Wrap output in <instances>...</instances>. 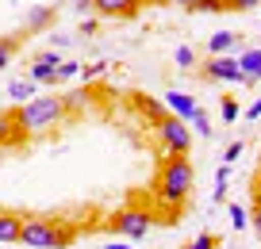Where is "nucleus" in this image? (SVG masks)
Masks as SVG:
<instances>
[{"mask_svg":"<svg viewBox=\"0 0 261 249\" xmlns=\"http://www.w3.org/2000/svg\"><path fill=\"white\" fill-rule=\"evenodd\" d=\"M58 65H62V58H58L54 50H42V54H35L27 77H31L35 85H54V80H58Z\"/></svg>","mask_w":261,"mask_h":249,"instance_id":"7","label":"nucleus"},{"mask_svg":"<svg viewBox=\"0 0 261 249\" xmlns=\"http://www.w3.org/2000/svg\"><path fill=\"white\" fill-rule=\"evenodd\" d=\"M50 23H54V4H35V8L23 12V31H31V35L46 31Z\"/></svg>","mask_w":261,"mask_h":249,"instance_id":"9","label":"nucleus"},{"mask_svg":"<svg viewBox=\"0 0 261 249\" xmlns=\"http://www.w3.org/2000/svg\"><path fill=\"white\" fill-rule=\"evenodd\" d=\"M100 73H104V62H100V65H92V69H85V80H92V77H100Z\"/></svg>","mask_w":261,"mask_h":249,"instance_id":"30","label":"nucleus"},{"mask_svg":"<svg viewBox=\"0 0 261 249\" xmlns=\"http://www.w3.org/2000/svg\"><path fill=\"white\" fill-rule=\"evenodd\" d=\"M223 119H227V123L238 119V104H234V100H223Z\"/></svg>","mask_w":261,"mask_h":249,"instance_id":"24","label":"nucleus"},{"mask_svg":"<svg viewBox=\"0 0 261 249\" xmlns=\"http://www.w3.org/2000/svg\"><path fill=\"white\" fill-rule=\"evenodd\" d=\"M204 73H207L212 80H223V85H257L253 77H246V73H242V65H238V58H230V54L212 58Z\"/></svg>","mask_w":261,"mask_h":249,"instance_id":"4","label":"nucleus"},{"mask_svg":"<svg viewBox=\"0 0 261 249\" xmlns=\"http://www.w3.org/2000/svg\"><path fill=\"white\" fill-rule=\"evenodd\" d=\"M238 65H242L246 77L261 80V46H257V50H242V54H238Z\"/></svg>","mask_w":261,"mask_h":249,"instance_id":"13","label":"nucleus"},{"mask_svg":"<svg viewBox=\"0 0 261 249\" xmlns=\"http://www.w3.org/2000/svg\"><path fill=\"white\" fill-rule=\"evenodd\" d=\"M250 226H253V234H257V241H261V207L250 215Z\"/></svg>","mask_w":261,"mask_h":249,"instance_id":"28","label":"nucleus"},{"mask_svg":"<svg viewBox=\"0 0 261 249\" xmlns=\"http://www.w3.org/2000/svg\"><path fill=\"white\" fill-rule=\"evenodd\" d=\"M242 150H246V146H242V138H234V142H230L227 150H223V165H238V157H242Z\"/></svg>","mask_w":261,"mask_h":249,"instance_id":"20","label":"nucleus"},{"mask_svg":"<svg viewBox=\"0 0 261 249\" xmlns=\"http://www.w3.org/2000/svg\"><path fill=\"white\" fill-rule=\"evenodd\" d=\"M12 134H19L16 112H0V142H4V138H12Z\"/></svg>","mask_w":261,"mask_h":249,"instance_id":"17","label":"nucleus"},{"mask_svg":"<svg viewBox=\"0 0 261 249\" xmlns=\"http://www.w3.org/2000/svg\"><path fill=\"white\" fill-rule=\"evenodd\" d=\"M150 226H154L150 211H135V207H127V211H119V215H115V230H119L123 238H130V241L146 238Z\"/></svg>","mask_w":261,"mask_h":249,"instance_id":"5","label":"nucleus"},{"mask_svg":"<svg viewBox=\"0 0 261 249\" xmlns=\"http://www.w3.org/2000/svg\"><path fill=\"white\" fill-rule=\"evenodd\" d=\"M234 12H250V8H261V0H230Z\"/></svg>","mask_w":261,"mask_h":249,"instance_id":"25","label":"nucleus"},{"mask_svg":"<svg viewBox=\"0 0 261 249\" xmlns=\"http://www.w3.org/2000/svg\"><path fill=\"white\" fill-rule=\"evenodd\" d=\"M96 31V19H81V35H92Z\"/></svg>","mask_w":261,"mask_h":249,"instance_id":"31","label":"nucleus"},{"mask_svg":"<svg viewBox=\"0 0 261 249\" xmlns=\"http://www.w3.org/2000/svg\"><path fill=\"white\" fill-rule=\"evenodd\" d=\"M230 8V0H196L192 12H227Z\"/></svg>","mask_w":261,"mask_h":249,"instance_id":"19","label":"nucleus"},{"mask_svg":"<svg viewBox=\"0 0 261 249\" xmlns=\"http://www.w3.org/2000/svg\"><path fill=\"white\" fill-rule=\"evenodd\" d=\"M158 192H162V200H165V203H180V200H188V192H192V165H188L185 153H177V157H169V161L162 165Z\"/></svg>","mask_w":261,"mask_h":249,"instance_id":"2","label":"nucleus"},{"mask_svg":"<svg viewBox=\"0 0 261 249\" xmlns=\"http://www.w3.org/2000/svg\"><path fill=\"white\" fill-rule=\"evenodd\" d=\"M227 218H230V226H234V230H246V226H250V211H246L242 203H230V207H227Z\"/></svg>","mask_w":261,"mask_h":249,"instance_id":"15","label":"nucleus"},{"mask_svg":"<svg viewBox=\"0 0 261 249\" xmlns=\"http://www.w3.org/2000/svg\"><path fill=\"white\" fill-rule=\"evenodd\" d=\"M230 50H238V35L234 31H215L212 39H207V54H212V58L230 54Z\"/></svg>","mask_w":261,"mask_h":249,"instance_id":"12","label":"nucleus"},{"mask_svg":"<svg viewBox=\"0 0 261 249\" xmlns=\"http://www.w3.org/2000/svg\"><path fill=\"white\" fill-rule=\"evenodd\" d=\"M158 134H162V142L169 146L173 153H188V146H192V134H188L185 119H177V115H165V119L158 123Z\"/></svg>","mask_w":261,"mask_h":249,"instance_id":"6","label":"nucleus"},{"mask_svg":"<svg viewBox=\"0 0 261 249\" xmlns=\"http://www.w3.org/2000/svg\"><path fill=\"white\" fill-rule=\"evenodd\" d=\"M173 62H177V69H192V65H196V50L192 46H177Z\"/></svg>","mask_w":261,"mask_h":249,"instance_id":"18","label":"nucleus"},{"mask_svg":"<svg viewBox=\"0 0 261 249\" xmlns=\"http://www.w3.org/2000/svg\"><path fill=\"white\" fill-rule=\"evenodd\" d=\"M19 241L31 245V249H65L69 241H73V234L62 230V226H54L50 218H23Z\"/></svg>","mask_w":261,"mask_h":249,"instance_id":"3","label":"nucleus"},{"mask_svg":"<svg viewBox=\"0 0 261 249\" xmlns=\"http://www.w3.org/2000/svg\"><path fill=\"white\" fill-rule=\"evenodd\" d=\"M188 123H192V127L200 130L204 138H212V134H215V127H212V119H207V112H204V107H196V115H192Z\"/></svg>","mask_w":261,"mask_h":249,"instance_id":"16","label":"nucleus"},{"mask_svg":"<svg viewBox=\"0 0 261 249\" xmlns=\"http://www.w3.org/2000/svg\"><path fill=\"white\" fill-rule=\"evenodd\" d=\"M142 0H92V8L100 16H135Z\"/></svg>","mask_w":261,"mask_h":249,"instance_id":"10","label":"nucleus"},{"mask_svg":"<svg viewBox=\"0 0 261 249\" xmlns=\"http://www.w3.org/2000/svg\"><path fill=\"white\" fill-rule=\"evenodd\" d=\"M19 226H23V218H19V215L0 211V245H16V241H19Z\"/></svg>","mask_w":261,"mask_h":249,"instance_id":"11","label":"nucleus"},{"mask_svg":"<svg viewBox=\"0 0 261 249\" xmlns=\"http://www.w3.org/2000/svg\"><path fill=\"white\" fill-rule=\"evenodd\" d=\"M73 4H77L81 12H89V8H92V0H73Z\"/></svg>","mask_w":261,"mask_h":249,"instance_id":"34","label":"nucleus"},{"mask_svg":"<svg viewBox=\"0 0 261 249\" xmlns=\"http://www.w3.org/2000/svg\"><path fill=\"white\" fill-rule=\"evenodd\" d=\"M165 4H177V8H192L196 0H165Z\"/></svg>","mask_w":261,"mask_h":249,"instance_id":"33","label":"nucleus"},{"mask_svg":"<svg viewBox=\"0 0 261 249\" xmlns=\"http://www.w3.org/2000/svg\"><path fill=\"white\" fill-rule=\"evenodd\" d=\"M62 104H65V107H81V104H85V92H69Z\"/></svg>","mask_w":261,"mask_h":249,"instance_id":"26","label":"nucleus"},{"mask_svg":"<svg viewBox=\"0 0 261 249\" xmlns=\"http://www.w3.org/2000/svg\"><path fill=\"white\" fill-rule=\"evenodd\" d=\"M162 100H165V107H169V115H177V119H185V123L192 119V115H196V107H200L192 96H188V92H180V89H169Z\"/></svg>","mask_w":261,"mask_h":249,"instance_id":"8","label":"nucleus"},{"mask_svg":"<svg viewBox=\"0 0 261 249\" xmlns=\"http://www.w3.org/2000/svg\"><path fill=\"white\" fill-rule=\"evenodd\" d=\"M188 249H215V234H200V238H196Z\"/></svg>","mask_w":261,"mask_h":249,"instance_id":"23","label":"nucleus"},{"mask_svg":"<svg viewBox=\"0 0 261 249\" xmlns=\"http://www.w3.org/2000/svg\"><path fill=\"white\" fill-rule=\"evenodd\" d=\"M246 119H261V96H257V100H253V104H250V107H246Z\"/></svg>","mask_w":261,"mask_h":249,"instance_id":"27","label":"nucleus"},{"mask_svg":"<svg viewBox=\"0 0 261 249\" xmlns=\"http://www.w3.org/2000/svg\"><path fill=\"white\" fill-rule=\"evenodd\" d=\"M215 200H227V180H215Z\"/></svg>","mask_w":261,"mask_h":249,"instance_id":"29","label":"nucleus"},{"mask_svg":"<svg viewBox=\"0 0 261 249\" xmlns=\"http://www.w3.org/2000/svg\"><path fill=\"white\" fill-rule=\"evenodd\" d=\"M62 115H65L62 96H31L16 112V127H19V134H31L35 138V134H46Z\"/></svg>","mask_w":261,"mask_h":249,"instance_id":"1","label":"nucleus"},{"mask_svg":"<svg viewBox=\"0 0 261 249\" xmlns=\"http://www.w3.org/2000/svg\"><path fill=\"white\" fill-rule=\"evenodd\" d=\"M12 54H16V39H0V69L12 62Z\"/></svg>","mask_w":261,"mask_h":249,"instance_id":"21","label":"nucleus"},{"mask_svg":"<svg viewBox=\"0 0 261 249\" xmlns=\"http://www.w3.org/2000/svg\"><path fill=\"white\" fill-rule=\"evenodd\" d=\"M104 249H135V245H130V241H108Z\"/></svg>","mask_w":261,"mask_h":249,"instance_id":"32","label":"nucleus"},{"mask_svg":"<svg viewBox=\"0 0 261 249\" xmlns=\"http://www.w3.org/2000/svg\"><path fill=\"white\" fill-rule=\"evenodd\" d=\"M77 73H81V65H77V62H62V65H58V80H73Z\"/></svg>","mask_w":261,"mask_h":249,"instance_id":"22","label":"nucleus"},{"mask_svg":"<svg viewBox=\"0 0 261 249\" xmlns=\"http://www.w3.org/2000/svg\"><path fill=\"white\" fill-rule=\"evenodd\" d=\"M35 89H39V85H35L31 77H27V80H8V96L16 100V104H27V100L35 96Z\"/></svg>","mask_w":261,"mask_h":249,"instance_id":"14","label":"nucleus"}]
</instances>
